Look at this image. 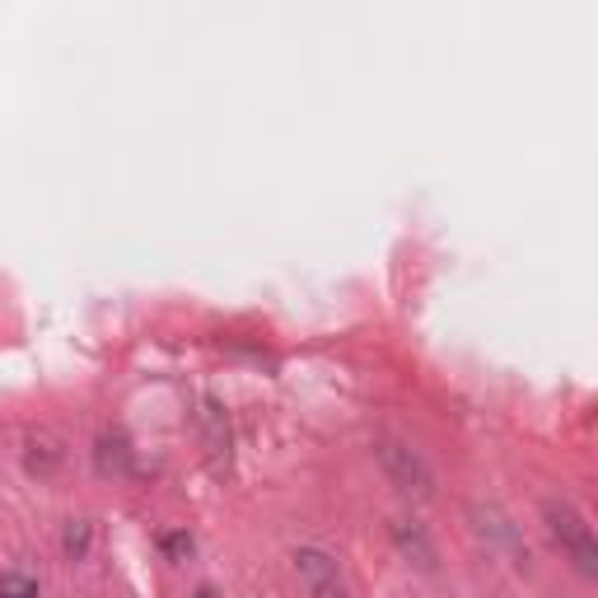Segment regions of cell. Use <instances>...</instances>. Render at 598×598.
<instances>
[{
	"label": "cell",
	"instance_id": "obj_1",
	"mask_svg": "<svg viewBox=\"0 0 598 598\" xmlns=\"http://www.w3.org/2000/svg\"><path fill=\"white\" fill-rule=\"evenodd\" d=\"M543 520H547L552 537L562 543V552L570 556V562L580 566L585 575H594L598 570V547H594V528L585 524V514L575 510V505H566V501H547L543 505Z\"/></svg>",
	"mask_w": 598,
	"mask_h": 598
},
{
	"label": "cell",
	"instance_id": "obj_2",
	"mask_svg": "<svg viewBox=\"0 0 598 598\" xmlns=\"http://www.w3.org/2000/svg\"><path fill=\"white\" fill-rule=\"evenodd\" d=\"M295 570L305 575L309 589L318 598H342V580H337V562H332V556L305 547V552H295Z\"/></svg>",
	"mask_w": 598,
	"mask_h": 598
},
{
	"label": "cell",
	"instance_id": "obj_3",
	"mask_svg": "<svg viewBox=\"0 0 598 598\" xmlns=\"http://www.w3.org/2000/svg\"><path fill=\"white\" fill-rule=\"evenodd\" d=\"M378 458H384V468L397 477V487L403 491H421V495H430V472H426V463L416 458L412 449H403V445H384L378 449Z\"/></svg>",
	"mask_w": 598,
	"mask_h": 598
},
{
	"label": "cell",
	"instance_id": "obj_4",
	"mask_svg": "<svg viewBox=\"0 0 598 598\" xmlns=\"http://www.w3.org/2000/svg\"><path fill=\"white\" fill-rule=\"evenodd\" d=\"M0 598H38V580H33V575L6 570V575H0Z\"/></svg>",
	"mask_w": 598,
	"mask_h": 598
},
{
	"label": "cell",
	"instance_id": "obj_5",
	"mask_svg": "<svg viewBox=\"0 0 598 598\" xmlns=\"http://www.w3.org/2000/svg\"><path fill=\"white\" fill-rule=\"evenodd\" d=\"M85 547H89V524H71V533H66V552L79 556Z\"/></svg>",
	"mask_w": 598,
	"mask_h": 598
},
{
	"label": "cell",
	"instance_id": "obj_6",
	"mask_svg": "<svg viewBox=\"0 0 598 598\" xmlns=\"http://www.w3.org/2000/svg\"><path fill=\"white\" fill-rule=\"evenodd\" d=\"M196 598H215V589H196Z\"/></svg>",
	"mask_w": 598,
	"mask_h": 598
}]
</instances>
